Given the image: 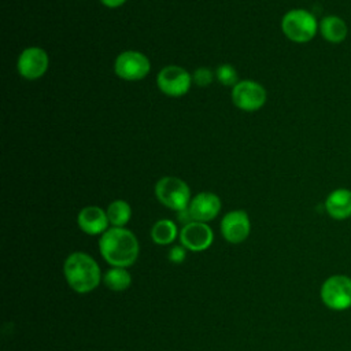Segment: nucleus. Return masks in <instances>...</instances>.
Segmentation results:
<instances>
[{"instance_id":"nucleus-21","label":"nucleus","mask_w":351,"mask_h":351,"mask_svg":"<svg viewBox=\"0 0 351 351\" xmlns=\"http://www.w3.org/2000/svg\"><path fill=\"white\" fill-rule=\"evenodd\" d=\"M169 259L173 263H181L185 259V247H181V245L173 247L169 252Z\"/></svg>"},{"instance_id":"nucleus-14","label":"nucleus","mask_w":351,"mask_h":351,"mask_svg":"<svg viewBox=\"0 0 351 351\" xmlns=\"http://www.w3.org/2000/svg\"><path fill=\"white\" fill-rule=\"evenodd\" d=\"M328 214L335 219H346L351 215V191L336 189L325 202Z\"/></svg>"},{"instance_id":"nucleus-18","label":"nucleus","mask_w":351,"mask_h":351,"mask_svg":"<svg viewBox=\"0 0 351 351\" xmlns=\"http://www.w3.org/2000/svg\"><path fill=\"white\" fill-rule=\"evenodd\" d=\"M104 284L112 291H125L132 282V277L126 267H115L107 270L103 277Z\"/></svg>"},{"instance_id":"nucleus-12","label":"nucleus","mask_w":351,"mask_h":351,"mask_svg":"<svg viewBox=\"0 0 351 351\" xmlns=\"http://www.w3.org/2000/svg\"><path fill=\"white\" fill-rule=\"evenodd\" d=\"M221 210V199L213 192H200L189 203L188 211L192 221H213Z\"/></svg>"},{"instance_id":"nucleus-19","label":"nucleus","mask_w":351,"mask_h":351,"mask_svg":"<svg viewBox=\"0 0 351 351\" xmlns=\"http://www.w3.org/2000/svg\"><path fill=\"white\" fill-rule=\"evenodd\" d=\"M215 77L225 86H234L239 82L237 71L230 64H221L215 71Z\"/></svg>"},{"instance_id":"nucleus-15","label":"nucleus","mask_w":351,"mask_h":351,"mask_svg":"<svg viewBox=\"0 0 351 351\" xmlns=\"http://www.w3.org/2000/svg\"><path fill=\"white\" fill-rule=\"evenodd\" d=\"M321 33L325 37V40L330 43H340L347 36V26L346 22L335 15L325 16L321 22Z\"/></svg>"},{"instance_id":"nucleus-20","label":"nucleus","mask_w":351,"mask_h":351,"mask_svg":"<svg viewBox=\"0 0 351 351\" xmlns=\"http://www.w3.org/2000/svg\"><path fill=\"white\" fill-rule=\"evenodd\" d=\"M213 80H214V74L207 67L196 69L195 73L192 74V81L195 84H197L199 86H207V85H210L213 82Z\"/></svg>"},{"instance_id":"nucleus-11","label":"nucleus","mask_w":351,"mask_h":351,"mask_svg":"<svg viewBox=\"0 0 351 351\" xmlns=\"http://www.w3.org/2000/svg\"><path fill=\"white\" fill-rule=\"evenodd\" d=\"M250 230V218L244 210L229 211L221 221V233L223 239L232 244L244 241L248 237Z\"/></svg>"},{"instance_id":"nucleus-8","label":"nucleus","mask_w":351,"mask_h":351,"mask_svg":"<svg viewBox=\"0 0 351 351\" xmlns=\"http://www.w3.org/2000/svg\"><path fill=\"white\" fill-rule=\"evenodd\" d=\"M234 106L243 111H256L266 103V89L256 81H239L232 89Z\"/></svg>"},{"instance_id":"nucleus-5","label":"nucleus","mask_w":351,"mask_h":351,"mask_svg":"<svg viewBox=\"0 0 351 351\" xmlns=\"http://www.w3.org/2000/svg\"><path fill=\"white\" fill-rule=\"evenodd\" d=\"M115 74L126 81L143 80L151 70L149 59L138 51H123L114 63Z\"/></svg>"},{"instance_id":"nucleus-6","label":"nucleus","mask_w":351,"mask_h":351,"mask_svg":"<svg viewBox=\"0 0 351 351\" xmlns=\"http://www.w3.org/2000/svg\"><path fill=\"white\" fill-rule=\"evenodd\" d=\"M321 299L332 310L351 307V278L346 276L329 277L322 284Z\"/></svg>"},{"instance_id":"nucleus-16","label":"nucleus","mask_w":351,"mask_h":351,"mask_svg":"<svg viewBox=\"0 0 351 351\" xmlns=\"http://www.w3.org/2000/svg\"><path fill=\"white\" fill-rule=\"evenodd\" d=\"M177 237V225L171 219H159L151 229V239L159 245H167Z\"/></svg>"},{"instance_id":"nucleus-9","label":"nucleus","mask_w":351,"mask_h":351,"mask_svg":"<svg viewBox=\"0 0 351 351\" xmlns=\"http://www.w3.org/2000/svg\"><path fill=\"white\" fill-rule=\"evenodd\" d=\"M49 59L47 52L40 47H29L23 49L18 58V73L26 80H38L48 70Z\"/></svg>"},{"instance_id":"nucleus-7","label":"nucleus","mask_w":351,"mask_h":351,"mask_svg":"<svg viewBox=\"0 0 351 351\" xmlns=\"http://www.w3.org/2000/svg\"><path fill=\"white\" fill-rule=\"evenodd\" d=\"M192 82V75L185 69L173 64L163 67L156 77V84L160 92L171 97L184 96L189 90Z\"/></svg>"},{"instance_id":"nucleus-4","label":"nucleus","mask_w":351,"mask_h":351,"mask_svg":"<svg viewBox=\"0 0 351 351\" xmlns=\"http://www.w3.org/2000/svg\"><path fill=\"white\" fill-rule=\"evenodd\" d=\"M282 33L295 43H307L317 33V21L306 10H291L281 21Z\"/></svg>"},{"instance_id":"nucleus-17","label":"nucleus","mask_w":351,"mask_h":351,"mask_svg":"<svg viewBox=\"0 0 351 351\" xmlns=\"http://www.w3.org/2000/svg\"><path fill=\"white\" fill-rule=\"evenodd\" d=\"M106 213H107L110 223L114 228H123L132 217V208H130L129 203L125 200H121V199L111 202L108 204Z\"/></svg>"},{"instance_id":"nucleus-13","label":"nucleus","mask_w":351,"mask_h":351,"mask_svg":"<svg viewBox=\"0 0 351 351\" xmlns=\"http://www.w3.org/2000/svg\"><path fill=\"white\" fill-rule=\"evenodd\" d=\"M77 222H78V226L81 228V230L90 236L103 234L107 230L108 223H110L107 213L97 206L84 207L78 213Z\"/></svg>"},{"instance_id":"nucleus-2","label":"nucleus","mask_w":351,"mask_h":351,"mask_svg":"<svg viewBox=\"0 0 351 351\" xmlns=\"http://www.w3.org/2000/svg\"><path fill=\"white\" fill-rule=\"evenodd\" d=\"M63 274L67 284L78 293L93 291L100 282V267L96 261L85 252L70 254L63 265Z\"/></svg>"},{"instance_id":"nucleus-1","label":"nucleus","mask_w":351,"mask_h":351,"mask_svg":"<svg viewBox=\"0 0 351 351\" xmlns=\"http://www.w3.org/2000/svg\"><path fill=\"white\" fill-rule=\"evenodd\" d=\"M99 250L104 261L110 265L128 267L132 266L138 256V241L129 229L112 226L101 234Z\"/></svg>"},{"instance_id":"nucleus-22","label":"nucleus","mask_w":351,"mask_h":351,"mask_svg":"<svg viewBox=\"0 0 351 351\" xmlns=\"http://www.w3.org/2000/svg\"><path fill=\"white\" fill-rule=\"evenodd\" d=\"M100 1L108 8H117V7H121L122 4L126 3V0H100Z\"/></svg>"},{"instance_id":"nucleus-10","label":"nucleus","mask_w":351,"mask_h":351,"mask_svg":"<svg viewBox=\"0 0 351 351\" xmlns=\"http://www.w3.org/2000/svg\"><path fill=\"white\" fill-rule=\"evenodd\" d=\"M180 240L182 247L189 251H204L207 250L214 240L213 229L206 222L192 221L182 226L180 232Z\"/></svg>"},{"instance_id":"nucleus-3","label":"nucleus","mask_w":351,"mask_h":351,"mask_svg":"<svg viewBox=\"0 0 351 351\" xmlns=\"http://www.w3.org/2000/svg\"><path fill=\"white\" fill-rule=\"evenodd\" d=\"M155 195L158 200L174 211L188 208L191 203V189L185 181L178 177H162L155 184Z\"/></svg>"}]
</instances>
